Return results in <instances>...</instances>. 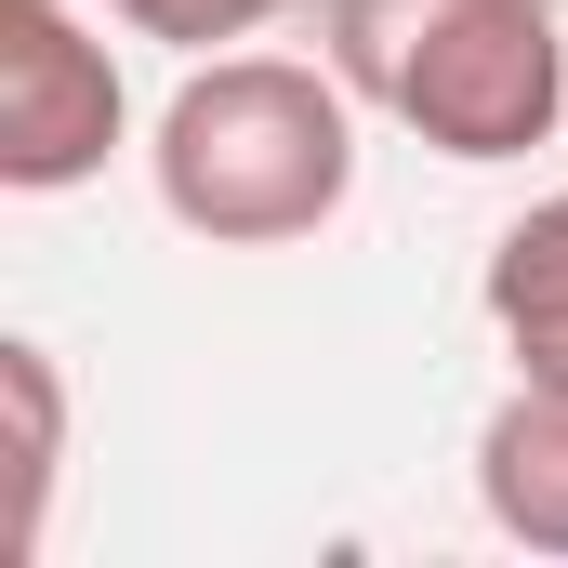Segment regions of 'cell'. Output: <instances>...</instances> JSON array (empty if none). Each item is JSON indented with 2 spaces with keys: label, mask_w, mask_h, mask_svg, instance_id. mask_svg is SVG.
Masks as SVG:
<instances>
[{
  "label": "cell",
  "mask_w": 568,
  "mask_h": 568,
  "mask_svg": "<svg viewBox=\"0 0 568 568\" xmlns=\"http://www.w3.org/2000/svg\"><path fill=\"white\" fill-rule=\"evenodd\" d=\"M145 172H159V212L212 252L317 239L357 199V93L344 67H304V53H212L159 106Z\"/></svg>",
  "instance_id": "cell-1"
},
{
  "label": "cell",
  "mask_w": 568,
  "mask_h": 568,
  "mask_svg": "<svg viewBox=\"0 0 568 568\" xmlns=\"http://www.w3.org/2000/svg\"><path fill=\"white\" fill-rule=\"evenodd\" d=\"M489 317H503L516 371L568 384V185H556V199H529V212L489 239Z\"/></svg>",
  "instance_id": "cell-5"
},
{
  "label": "cell",
  "mask_w": 568,
  "mask_h": 568,
  "mask_svg": "<svg viewBox=\"0 0 568 568\" xmlns=\"http://www.w3.org/2000/svg\"><path fill=\"white\" fill-rule=\"evenodd\" d=\"M331 67L436 159H529L568 120L556 0H331Z\"/></svg>",
  "instance_id": "cell-2"
},
{
  "label": "cell",
  "mask_w": 568,
  "mask_h": 568,
  "mask_svg": "<svg viewBox=\"0 0 568 568\" xmlns=\"http://www.w3.org/2000/svg\"><path fill=\"white\" fill-rule=\"evenodd\" d=\"M133 40H172V53H212V40H252L265 13H291V0H106Z\"/></svg>",
  "instance_id": "cell-7"
},
{
  "label": "cell",
  "mask_w": 568,
  "mask_h": 568,
  "mask_svg": "<svg viewBox=\"0 0 568 568\" xmlns=\"http://www.w3.org/2000/svg\"><path fill=\"white\" fill-rule=\"evenodd\" d=\"M0 397H13V556H40V516H53V463H67V384H53V344H0Z\"/></svg>",
  "instance_id": "cell-6"
},
{
  "label": "cell",
  "mask_w": 568,
  "mask_h": 568,
  "mask_svg": "<svg viewBox=\"0 0 568 568\" xmlns=\"http://www.w3.org/2000/svg\"><path fill=\"white\" fill-rule=\"evenodd\" d=\"M133 133L120 106V53L67 13V0H0V185L53 199V185H93Z\"/></svg>",
  "instance_id": "cell-3"
},
{
  "label": "cell",
  "mask_w": 568,
  "mask_h": 568,
  "mask_svg": "<svg viewBox=\"0 0 568 568\" xmlns=\"http://www.w3.org/2000/svg\"><path fill=\"white\" fill-rule=\"evenodd\" d=\"M476 503H489L503 542L568 556V384L516 371V397L476 424Z\"/></svg>",
  "instance_id": "cell-4"
}]
</instances>
